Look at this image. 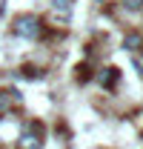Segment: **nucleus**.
Listing matches in <instances>:
<instances>
[{
  "instance_id": "f257e3e1",
  "label": "nucleus",
  "mask_w": 143,
  "mask_h": 149,
  "mask_svg": "<svg viewBox=\"0 0 143 149\" xmlns=\"http://www.w3.org/2000/svg\"><path fill=\"white\" fill-rule=\"evenodd\" d=\"M12 32L17 37H26V40H37V37H43V20L37 17V15H20V17H15V23H12Z\"/></svg>"
},
{
  "instance_id": "f03ea898",
  "label": "nucleus",
  "mask_w": 143,
  "mask_h": 149,
  "mask_svg": "<svg viewBox=\"0 0 143 149\" xmlns=\"http://www.w3.org/2000/svg\"><path fill=\"white\" fill-rule=\"evenodd\" d=\"M40 138H43V126L32 120V123L23 129V135H20V143H17V146H20V149H40V146H43V141H40Z\"/></svg>"
},
{
  "instance_id": "7ed1b4c3",
  "label": "nucleus",
  "mask_w": 143,
  "mask_h": 149,
  "mask_svg": "<svg viewBox=\"0 0 143 149\" xmlns=\"http://www.w3.org/2000/svg\"><path fill=\"white\" fill-rule=\"evenodd\" d=\"M117 80H120V69H115V66H106V69L97 72V83H100L103 89H115Z\"/></svg>"
},
{
  "instance_id": "20e7f679",
  "label": "nucleus",
  "mask_w": 143,
  "mask_h": 149,
  "mask_svg": "<svg viewBox=\"0 0 143 149\" xmlns=\"http://www.w3.org/2000/svg\"><path fill=\"white\" fill-rule=\"evenodd\" d=\"M123 49H126V52H137V49H143V35L129 32V35L123 37Z\"/></svg>"
},
{
  "instance_id": "39448f33",
  "label": "nucleus",
  "mask_w": 143,
  "mask_h": 149,
  "mask_svg": "<svg viewBox=\"0 0 143 149\" xmlns=\"http://www.w3.org/2000/svg\"><path fill=\"white\" fill-rule=\"evenodd\" d=\"M74 77H77V83H86V80H92V66H89V63H80V66L74 69Z\"/></svg>"
},
{
  "instance_id": "423d86ee",
  "label": "nucleus",
  "mask_w": 143,
  "mask_h": 149,
  "mask_svg": "<svg viewBox=\"0 0 143 149\" xmlns=\"http://www.w3.org/2000/svg\"><path fill=\"white\" fill-rule=\"evenodd\" d=\"M9 109H12V95H9V89H0V120Z\"/></svg>"
},
{
  "instance_id": "0eeeda50",
  "label": "nucleus",
  "mask_w": 143,
  "mask_h": 149,
  "mask_svg": "<svg viewBox=\"0 0 143 149\" xmlns=\"http://www.w3.org/2000/svg\"><path fill=\"white\" fill-rule=\"evenodd\" d=\"M20 77H26V80H40L43 77V72L37 69V66H23V72H17Z\"/></svg>"
},
{
  "instance_id": "6e6552de",
  "label": "nucleus",
  "mask_w": 143,
  "mask_h": 149,
  "mask_svg": "<svg viewBox=\"0 0 143 149\" xmlns=\"http://www.w3.org/2000/svg\"><path fill=\"white\" fill-rule=\"evenodd\" d=\"M52 6H54V12H60V15H66V17H69V12H72V0H52Z\"/></svg>"
},
{
  "instance_id": "1a4fd4ad",
  "label": "nucleus",
  "mask_w": 143,
  "mask_h": 149,
  "mask_svg": "<svg viewBox=\"0 0 143 149\" xmlns=\"http://www.w3.org/2000/svg\"><path fill=\"white\" fill-rule=\"evenodd\" d=\"M123 6L129 9V12H140V9H143V0H123Z\"/></svg>"
},
{
  "instance_id": "9d476101",
  "label": "nucleus",
  "mask_w": 143,
  "mask_h": 149,
  "mask_svg": "<svg viewBox=\"0 0 143 149\" xmlns=\"http://www.w3.org/2000/svg\"><path fill=\"white\" fill-rule=\"evenodd\" d=\"M97 3H103V0H97Z\"/></svg>"
}]
</instances>
